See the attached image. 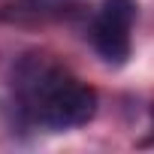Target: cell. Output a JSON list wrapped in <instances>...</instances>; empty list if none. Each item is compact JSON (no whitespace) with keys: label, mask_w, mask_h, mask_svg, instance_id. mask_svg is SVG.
I'll list each match as a JSON object with an SVG mask.
<instances>
[{"label":"cell","mask_w":154,"mask_h":154,"mask_svg":"<svg viewBox=\"0 0 154 154\" xmlns=\"http://www.w3.org/2000/svg\"><path fill=\"white\" fill-rule=\"evenodd\" d=\"M24 100L36 121L51 130L88 124L97 112V91L54 66H36L24 79Z\"/></svg>","instance_id":"cell-1"},{"label":"cell","mask_w":154,"mask_h":154,"mask_svg":"<svg viewBox=\"0 0 154 154\" xmlns=\"http://www.w3.org/2000/svg\"><path fill=\"white\" fill-rule=\"evenodd\" d=\"M66 0H15L6 6L3 18L15 21H42V18H60L66 15Z\"/></svg>","instance_id":"cell-3"},{"label":"cell","mask_w":154,"mask_h":154,"mask_svg":"<svg viewBox=\"0 0 154 154\" xmlns=\"http://www.w3.org/2000/svg\"><path fill=\"white\" fill-rule=\"evenodd\" d=\"M136 18L133 0H103L91 27V42L109 63H124L130 54V27Z\"/></svg>","instance_id":"cell-2"}]
</instances>
